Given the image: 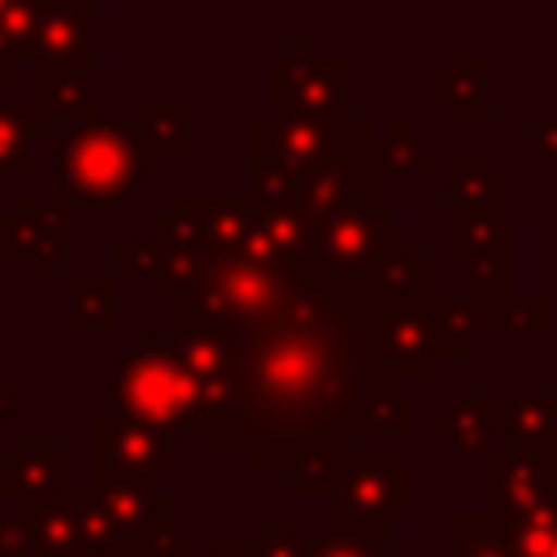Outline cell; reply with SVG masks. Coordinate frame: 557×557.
Returning a JSON list of instances; mask_svg holds the SVG:
<instances>
[]
</instances>
